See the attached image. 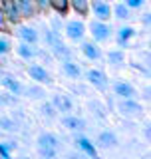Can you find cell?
<instances>
[{
    "label": "cell",
    "mask_w": 151,
    "mask_h": 159,
    "mask_svg": "<svg viewBox=\"0 0 151 159\" xmlns=\"http://www.w3.org/2000/svg\"><path fill=\"white\" fill-rule=\"evenodd\" d=\"M46 42L50 50H52V54L56 58H60L64 62V60H72V50L66 48V44H64L62 36L58 34V30H48L46 32Z\"/></svg>",
    "instance_id": "6da1fadb"
},
{
    "label": "cell",
    "mask_w": 151,
    "mask_h": 159,
    "mask_svg": "<svg viewBox=\"0 0 151 159\" xmlns=\"http://www.w3.org/2000/svg\"><path fill=\"white\" fill-rule=\"evenodd\" d=\"M56 151H58V137L52 135V133H42L38 137V153L42 157H56Z\"/></svg>",
    "instance_id": "7a4b0ae2"
},
{
    "label": "cell",
    "mask_w": 151,
    "mask_h": 159,
    "mask_svg": "<svg viewBox=\"0 0 151 159\" xmlns=\"http://www.w3.org/2000/svg\"><path fill=\"white\" fill-rule=\"evenodd\" d=\"M85 30H89L94 42H99V44L108 42V40L112 38V28L105 24V20H98V18H95V20L89 22V26L85 28Z\"/></svg>",
    "instance_id": "3957f363"
},
{
    "label": "cell",
    "mask_w": 151,
    "mask_h": 159,
    "mask_svg": "<svg viewBox=\"0 0 151 159\" xmlns=\"http://www.w3.org/2000/svg\"><path fill=\"white\" fill-rule=\"evenodd\" d=\"M64 32H66V36L70 40L82 42L84 36H85V24L82 22V20H68V22L64 24Z\"/></svg>",
    "instance_id": "277c9868"
},
{
    "label": "cell",
    "mask_w": 151,
    "mask_h": 159,
    "mask_svg": "<svg viewBox=\"0 0 151 159\" xmlns=\"http://www.w3.org/2000/svg\"><path fill=\"white\" fill-rule=\"evenodd\" d=\"M119 109H121V113L127 116V117H139L143 113L141 103H137L133 98H123V102L119 103Z\"/></svg>",
    "instance_id": "5b68a950"
},
{
    "label": "cell",
    "mask_w": 151,
    "mask_h": 159,
    "mask_svg": "<svg viewBox=\"0 0 151 159\" xmlns=\"http://www.w3.org/2000/svg\"><path fill=\"white\" fill-rule=\"evenodd\" d=\"M89 8H92L94 16L98 20H109L112 18V6H109L105 0H92V2H89Z\"/></svg>",
    "instance_id": "8992f818"
},
{
    "label": "cell",
    "mask_w": 151,
    "mask_h": 159,
    "mask_svg": "<svg viewBox=\"0 0 151 159\" xmlns=\"http://www.w3.org/2000/svg\"><path fill=\"white\" fill-rule=\"evenodd\" d=\"M28 74H30V78H32L34 82H38V84H52L50 72L44 66H40V64H32V66L28 68Z\"/></svg>",
    "instance_id": "52a82bcc"
},
{
    "label": "cell",
    "mask_w": 151,
    "mask_h": 159,
    "mask_svg": "<svg viewBox=\"0 0 151 159\" xmlns=\"http://www.w3.org/2000/svg\"><path fill=\"white\" fill-rule=\"evenodd\" d=\"M2 10H4V14H6L8 24H18L20 22V14H18V8H16V2H14V0H4Z\"/></svg>",
    "instance_id": "ba28073f"
},
{
    "label": "cell",
    "mask_w": 151,
    "mask_h": 159,
    "mask_svg": "<svg viewBox=\"0 0 151 159\" xmlns=\"http://www.w3.org/2000/svg\"><path fill=\"white\" fill-rule=\"evenodd\" d=\"M14 2H16L20 18H34V14H36L34 0H14Z\"/></svg>",
    "instance_id": "9c48e42d"
},
{
    "label": "cell",
    "mask_w": 151,
    "mask_h": 159,
    "mask_svg": "<svg viewBox=\"0 0 151 159\" xmlns=\"http://www.w3.org/2000/svg\"><path fill=\"white\" fill-rule=\"evenodd\" d=\"M82 54L88 60H99L102 58V50L98 48V44L95 42H85V40H82Z\"/></svg>",
    "instance_id": "30bf717a"
},
{
    "label": "cell",
    "mask_w": 151,
    "mask_h": 159,
    "mask_svg": "<svg viewBox=\"0 0 151 159\" xmlns=\"http://www.w3.org/2000/svg\"><path fill=\"white\" fill-rule=\"evenodd\" d=\"M88 80H89V84L92 86H95L98 89H103L108 88V80H105V74L103 72H99V70H89L88 72Z\"/></svg>",
    "instance_id": "8fae6325"
},
{
    "label": "cell",
    "mask_w": 151,
    "mask_h": 159,
    "mask_svg": "<svg viewBox=\"0 0 151 159\" xmlns=\"http://www.w3.org/2000/svg\"><path fill=\"white\" fill-rule=\"evenodd\" d=\"M16 34H18V38L22 40V42H28V44H36L38 42V32H36V28H32V26H20L16 30Z\"/></svg>",
    "instance_id": "7c38bea8"
},
{
    "label": "cell",
    "mask_w": 151,
    "mask_h": 159,
    "mask_svg": "<svg viewBox=\"0 0 151 159\" xmlns=\"http://www.w3.org/2000/svg\"><path fill=\"white\" fill-rule=\"evenodd\" d=\"M76 143H78V147L82 149V151L85 153V155H89V157H98V149L94 147V143L89 141L88 137H84V135H78V137H76Z\"/></svg>",
    "instance_id": "4fadbf2b"
},
{
    "label": "cell",
    "mask_w": 151,
    "mask_h": 159,
    "mask_svg": "<svg viewBox=\"0 0 151 159\" xmlns=\"http://www.w3.org/2000/svg\"><path fill=\"white\" fill-rule=\"evenodd\" d=\"M113 89H115V93H117V96H121V98H133L135 96V88L131 86V84L123 82V80L115 82L113 84Z\"/></svg>",
    "instance_id": "5bb4252c"
},
{
    "label": "cell",
    "mask_w": 151,
    "mask_h": 159,
    "mask_svg": "<svg viewBox=\"0 0 151 159\" xmlns=\"http://www.w3.org/2000/svg\"><path fill=\"white\" fill-rule=\"evenodd\" d=\"M52 103L54 106H56V109L58 111H72V99H70L68 96H64V93H56V96H54V99H52Z\"/></svg>",
    "instance_id": "9a60e30c"
},
{
    "label": "cell",
    "mask_w": 151,
    "mask_h": 159,
    "mask_svg": "<svg viewBox=\"0 0 151 159\" xmlns=\"http://www.w3.org/2000/svg\"><path fill=\"white\" fill-rule=\"evenodd\" d=\"M32 46H34V44H28V42H22V40H20V44H18V48H16L18 56L24 58V60H32L38 54V50L32 48Z\"/></svg>",
    "instance_id": "2e32d148"
},
{
    "label": "cell",
    "mask_w": 151,
    "mask_h": 159,
    "mask_svg": "<svg viewBox=\"0 0 151 159\" xmlns=\"http://www.w3.org/2000/svg\"><path fill=\"white\" fill-rule=\"evenodd\" d=\"M62 70H64V74H66V76L74 78V80H78L80 76H82V68H80L76 62H72V60H64Z\"/></svg>",
    "instance_id": "e0dca14e"
},
{
    "label": "cell",
    "mask_w": 151,
    "mask_h": 159,
    "mask_svg": "<svg viewBox=\"0 0 151 159\" xmlns=\"http://www.w3.org/2000/svg\"><path fill=\"white\" fill-rule=\"evenodd\" d=\"M64 125H66L68 129H72V131H82V129L85 127V123H84V119H82V117L66 116V117H64Z\"/></svg>",
    "instance_id": "ac0fdd59"
},
{
    "label": "cell",
    "mask_w": 151,
    "mask_h": 159,
    "mask_svg": "<svg viewBox=\"0 0 151 159\" xmlns=\"http://www.w3.org/2000/svg\"><path fill=\"white\" fill-rule=\"evenodd\" d=\"M70 6H72L80 16H88L89 12V0H68Z\"/></svg>",
    "instance_id": "d6986e66"
},
{
    "label": "cell",
    "mask_w": 151,
    "mask_h": 159,
    "mask_svg": "<svg viewBox=\"0 0 151 159\" xmlns=\"http://www.w3.org/2000/svg\"><path fill=\"white\" fill-rule=\"evenodd\" d=\"M133 32H135V30H133L131 26H123V28H119V30H117V44H119V46H121V48L127 46V40L133 36Z\"/></svg>",
    "instance_id": "ffe728a7"
},
{
    "label": "cell",
    "mask_w": 151,
    "mask_h": 159,
    "mask_svg": "<svg viewBox=\"0 0 151 159\" xmlns=\"http://www.w3.org/2000/svg\"><path fill=\"white\" fill-rule=\"evenodd\" d=\"M112 14H115V18H119V20H127L129 16H131V10L125 6L123 2H117V4L112 8Z\"/></svg>",
    "instance_id": "44dd1931"
},
{
    "label": "cell",
    "mask_w": 151,
    "mask_h": 159,
    "mask_svg": "<svg viewBox=\"0 0 151 159\" xmlns=\"http://www.w3.org/2000/svg\"><path fill=\"white\" fill-rule=\"evenodd\" d=\"M50 8L56 10L60 16H66L68 8H70V2H68V0H50Z\"/></svg>",
    "instance_id": "7402d4cb"
},
{
    "label": "cell",
    "mask_w": 151,
    "mask_h": 159,
    "mask_svg": "<svg viewBox=\"0 0 151 159\" xmlns=\"http://www.w3.org/2000/svg\"><path fill=\"white\" fill-rule=\"evenodd\" d=\"M2 86L10 89V93H20L22 92V86H20V82H16L12 76H4L2 78Z\"/></svg>",
    "instance_id": "603a6c76"
},
{
    "label": "cell",
    "mask_w": 151,
    "mask_h": 159,
    "mask_svg": "<svg viewBox=\"0 0 151 159\" xmlns=\"http://www.w3.org/2000/svg\"><path fill=\"white\" fill-rule=\"evenodd\" d=\"M99 143L105 145V147H112V145L117 143V137H115V133H112V131H102L99 133Z\"/></svg>",
    "instance_id": "cb8c5ba5"
},
{
    "label": "cell",
    "mask_w": 151,
    "mask_h": 159,
    "mask_svg": "<svg viewBox=\"0 0 151 159\" xmlns=\"http://www.w3.org/2000/svg\"><path fill=\"white\" fill-rule=\"evenodd\" d=\"M108 60H109V64H112V66H121L125 56H123L121 50H112V52L108 54Z\"/></svg>",
    "instance_id": "d4e9b609"
},
{
    "label": "cell",
    "mask_w": 151,
    "mask_h": 159,
    "mask_svg": "<svg viewBox=\"0 0 151 159\" xmlns=\"http://www.w3.org/2000/svg\"><path fill=\"white\" fill-rule=\"evenodd\" d=\"M40 111H42L44 113V116H46V117H56V111H58V109H56V106H54V103H50V102H46V103H42V107H40Z\"/></svg>",
    "instance_id": "484cf974"
},
{
    "label": "cell",
    "mask_w": 151,
    "mask_h": 159,
    "mask_svg": "<svg viewBox=\"0 0 151 159\" xmlns=\"http://www.w3.org/2000/svg\"><path fill=\"white\" fill-rule=\"evenodd\" d=\"M10 40L6 36H0V56H4V54H8L10 52Z\"/></svg>",
    "instance_id": "4316f807"
},
{
    "label": "cell",
    "mask_w": 151,
    "mask_h": 159,
    "mask_svg": "<svg viewBox=\"0 0 151 159\" xmlns=\"http://www.w3.org/2000/svg\"><path fill=\"white\" fill-rule=\"evenodd\" d=\"M26 96L28 98H44V89L30 86V88H26Z\"/></svg>",
    "instance_id": "83f0119b"
},
{
    "label": "cell",
    "mask_w": 151,
    "mask_h": 159,
    "mask_svg": "<svg viewBox=\"0 0 151 159\" xmlns=\"http://www.w3.org/2000/svg\"><path fill=\"white\" fill-rule=\"evenodd\" d=\"M14 147V143H0V155L4 159H10V149Z\"/></svg>",
    "instance_id": "f1b7e54d"
},
{
    "label": "cell",
    "mask_w": 151,
    "mask_h": 159,
    "mask_svg": "<svg viewBox=\"0 0 151 159\" xmlns=\"http://www.w3.org/2000/svg\"><path fill=\"white\" fill-rule=\"evenodd\" d=\"M123 4L129 10H133V8H141L143 4H145V0H123Z\"/></svg>",
    "instance_id": "f546056e"
},
{
    "label": "cell",
    "mask_w": 151,
    "mask_h": 159,
    "mask_svg": "<svg viewBox=\"0 0 151 159\" xmlns=\"http://www.w3.org/2000/svg\"><path fill=\"white\" fill-rule=\"evenodd\" d=\"M34 6H36V10H40V12H46L50 8V0H34Z\"/></svg>",
    "instance_id": "4dcf8cb0"
},
{
    "label": "cell",
    "mask_w": 151,
    "mask_h": 159,
    "mask_svg": "<svg viewBox=\"0 0 151 159\" xmlns=\"http://www.w3.org/2000/svg\"><path fill=\"white\" fill-rule=\"evenodd\" d=\"M0 30H4V32L8 30V20H6V14H4L2 6H0Z\"/></svg>",
    "instance_id": "1f68e13d"
},
{
    "label": "cell",
    "mask_w": 151,
    "mask_h": 159,
    "mask_svg": "<svg viewBox=\"0 0 151 159\" xmlns=\"http://www.w3.org/2000/svg\"><path fill=\"white\" fill-rule=\"evenodd\" d=\"M143 24H147V26H149V12L143 14Z\"/></svg>",
    "instance_id": "d6a6232c"
},
{
    "label": "cell",
    "mask_w": 151,
    "mask_h": 159,
    "mask_svg": "<svg viewBox=\"0 0 151 159\" xmlns=\"http://www.w3.org/2000/svg\"><path fill=\"white\" fill-rule=\"evenodd\" d=\"M2 2H4V0H0V6H2Z\"/></svg>",
    "instance_id": "836d02e7"
}]
</instances>
